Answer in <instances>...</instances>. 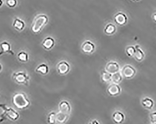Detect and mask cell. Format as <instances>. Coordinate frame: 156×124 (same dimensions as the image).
Here are the masks:
<instances>
[{
	"mask_svg": "<svg viewBox=\"0 0 156 124\" xmlns=\"http://www.w3.org/2000/svg\"><path fill=\"white\" fill-rule=\"evenodd\" d=\"M55 44V41L51 36H46L42 41V46L46 50H50Z\"/></svg>",
	"mask_w": 156,
	"mask_h": 124,
	"instance_id": "14",
	"label": "cell"
},
{
	"mask_svg": "<svg viewBox=\"0 0 156 124\" xmlns=\"http://www.w3.org/2000/svg\"><path fill=\"white\" fill-rule=\"evenodd\" d=\"M152 18H153V21L156 22V13L152 15Z\"/></svg>",
	"mask_w": 156,
	"mask_h": 124,
	"instance_id": "29",
	"label": "cell"
},
{
	"mask_svg": "<svg viewBox=\"0 0 156 124\" xmlns=\"http://www.w3.org/2000/svg\"><path fill=\"white\" fill-rule=\"evenodd\" d=\"M135 47L136 49V51L135 54L134 55V58H135L136 60L138 62H141L145 58V53L139 45H136Z\"/></svg>",
	"mask_w": 156,
	"mask_h": 124,
	"instance_id": "19",
	"label": "cell"
},
{
	"mask_svg": "<svg viewBox=\"0 0 156 124\" xmlns=\"http://www.w3.org/2000/svg\"><path fill=\"white\" fill-rule=\"evenodd\" d=\"M17 58L21 63H25L29 60V55L26 51L21 50L17 54Z\"/></svg>",
	"mask_w": 156,
	"mask_h": 124,
	"instance_id": "21",
	"label": "cell"
},
{
	"mask_svg": "<svg viewBox=\"0 0 156 124\" xmlns=\"http://www.w3.org/2000/svg\"><path fill=\"white\" fill-rule=\"evenodd\" d=\"M120 72L123 78L127 79H130L135 76L136 70L132 65L128 64H126L122 67L121 71Z\"/></svg>",
	"mask_w": 156,
	"mask_h": 124,
	"instance_id": "5",
	"label": "cell"
},
{
	"mask_svg": "<svg viewBox=\"0 0 156 124\" xmlns=\"http://www.w3.org/2000/svg\"><path fill=\"white\" fill-rule=\"evenodd\" d=\"M13 105L19 110H24L29 107L30 101L24 92H17L12 98Z\"/></svg>",
	"mask_w": 156,
	"mask_h": 124,
	"instance_id": "3",
	"label": "cell"
},
{
	"mask_svg": "<svg viewBox=\"0 0 156 124\" xmlns=\"http://www.w3.org/2000/svg\"><path fill=\"white\" fill-rule=\"evenodd\" d=\"M17 4V0H5V4L10 9H14L16 7Z\"/></svg>",
	"mask_w": 156,
	"mask_h": 124,
	"instance_id": "26",
	"label": "cell"
},
{
	"mask_svg": "<svg viewBox=\"0 0 156 124\" xmlns=\"http://www.w3.org/2000/svg\"><path fill=\"white\" fill-rule=\"evenodd\" d=\"M0 109L2 112L0 116V123L9 119L11 121H16L20 118V114L14 108L4 104H0Z\"/></svg>",
	"mask_w": 156,
	"mask_h": 124,
	"instance_id": "1",
	"label": "cell"
},
{
	"mask_svg": "<svg viewBox=\"0 0 156 124\" xmlns=\"http://www.w3.org/2000/svg\"><path fill=\"white\" fill-rule=\"evenodd\" d=\"M12 79L17 84L22 85H28L29 83L30 78L29 76L24 71H18L14 72L12 74Z\"/></svg>",
	"mask_w": 156,
	"mask_h": 124,
	"instance_id": "4",
	"label": "cell"
},
{
	"mask_svg": "<svg viewBox=\"0 0 156 124\" xmlns=\"http://www.w3.org/2000/svg\"><path fill=\"white\" fill-rule=\"evenodd\" d=\"M69 115L61 112H58L56 113V122L59 124H65L69 119Z\"/></svg>",
	"mask_w": 156,
	"mask_h": 124,
	"instance_id": "17",
	"label": "cell"
},
{
	"mask_svg": "<svg viewBox=\"0 0 156 124\" xmlns=\"http://www.w3.org/2000/svg\"><path fill=\"white\" fill-rule=\"evenodd\" d=\"M132 1L135 2H138L139 1H140V0H132Z\"/></svg>",
	"mask_w": 156,
	"mask_h": 124,
	"instance_id": "32",
	"label": "cell"
},
{
	"mask_svg": "<svg viewBox=\"0 0 156 124\" xmlns=\"http://www.w3.org/2000/svg\"><path fill=\"white\" fill-rule=\"evenodd\" d=\"M123 80V77L120 71L112 74V78H111V82L112 83L119 84Z\"/></svg>",
	"mask_w": 156,
	"mask_h": 124,
	"instance_id": "22",
	"label": "cell"
},
{
	"mask_svg": "<svg viewBox=\"0 0 156 124\" xmlns=\"http://www.w3.org/2000/svg\"><path fill=\"white\" fill-rule=\"evenodd\" d=\"M12 26L14 29L21 32L24 30L26 27V23L22 19L19 17H16L13 20Z\"/></svg>",
	"mask_w": 156,
	"mask_h": 124,
	"instance_id": "12",
	"label": "cell"
},
{
	"mask_svg": "<svg viewBox=\"0 0 156 124\" xmlns=\"http://www.w3.org/2000/svg\"><path fill=\"white\" fill-rule=\"evenodd\" d=\"M105 71L111 74L119 72L121 70L120 65L115 61H109L106 64L105 68Z\"/></svg>",
	"mask_w": 156,
	"mask_h": 124,
	"instance_id": "8",
	"label": "cell"
},
{
	"mask_svg": "<svg viewBox=\"0 0 156 124\" xmlns=\"http://www.w3.org/2000/svg\"><path fill=\"white\" fill-rule=\"evenodd\" d=\"M107 91L109 96L115 97V96H118L121 93L122 89L119 84H116L112 83V84L108 85Z\"/></svg>",
	"mask_w": 156,
	"mask_h": 124,
	"instance_id": "10",
	"label": "cell"
},
{
	"mask_svg": "<svg viewBox=\"0 0 156 124\" xmlns=\"http://www.w3.org/2000/svg\"><path fill=\"white\" fill-rule=\"evenodd\" d=\"M81 50L85 54H91L95 51V45L90 40H86L81 44Z\"/></svg>",
	"mask_w": 156,
	"mask_h": 124,
	"instance_id": "6",
	"label": "cell"
},
{
	"mask_svg": "<svg viewBox=\"0 0 156 124\" xmlns=\"http://www.w3.org/2000/svg\"><path fill=\"white\" fill-rule=\"evenodd\" d=\"M2 64L0 63V72H1L2 71Z\"/></svg>",
	"mask_w": 156,
	"mask_h": 124,
	"instance_id": "31",
	"label": "cell"
},
{
	"mask_svg": "<svg viewBox=\"0 0 156 124\" xmlns=\"http://www.w3.org/2000/svg\"><path fill=\"white\" fill-rule=\"evenodd\" d=\"M35 71L41 75H47L49 72V67L46 64H41L37 67Z\"/></svg>",
	"mask_w": 156,
	"mask_h": 124,
	"instance_id": "20",
	"label": "cell"
},
{
	"mask_svg": "<svg viewBox=\"0 0 156 124\" xmlns=\"http://www.w3.org/2000/svg\"><path fill=\"white\" fill-rule=\"evenodd\" d=\"M141 103L144 108L149 110H152L155 105L154 100L148 97L143 98L141 100Z\"/></svg>",
	"mask_w": 156,
	"mask_h": 124,
	"instance_id": "16",
	"label": "cell"
},
{
	"mask_svg": "<svg viewBox=\"0 0 156 124\" xmlns=\"http://www.w3.org/2000/svg\"><path fill=\"white\" fill-rule=\"evenodd\" d=\"M47 122L49 124H56V112H51L48 115L47 117Z\"/></svg>",
	"mask_w": 156,
	"mask_h": 124,
	"instance_id": "25",
	"label": "cell"
},
{
	"mask_svg": "<svg viewBox=\"0 0 156 124\" xmlns=\"http://www.w3.org/2000/svg\"><path fill=\"white\" fill-rule=\"evenodd\" d=\"M3 4V0H0V8L2 7Z\"/></svg>",
	"mask_w": 156,
	"mask_h": 124,
	"instance_id": "30",
	"label": "cell"
},
{
	"mask_svg": "<svg viewBox=\"0 0 156 124\" xmlns=\"http://www.w3.org/2000/svg\"><path fill=\"white\" fill-rule=\"evenodd\" d=\"M112 120L116 124H122L125 119V116L122 112L116 111L112 114Z\"/></svg>",
	"mask_w": 156,
	"mask_h": 124,
	"instance_id": "15",
	"label": "cell"
},
{
	"mask_svg": "<svg viewBox=\"0 0 156 124\" xmlns=\"http://www.w3.org/2000/svg\"><path fill=\"white\" fill-rule=\"evenodd\" d=\"M59 111L66 114L70 115L71 112L72 107L70 103L66 100H62L58 105Z\"/></svg>",
	"mask_w": 156,
	"mask_h": 124,
	"instance_id": "13",
	"label": "cell"
},
{
	"mask_svg": "<svg viewBox=\"0 0 156 124\" xmlns=\"http://www.w3.org/2000/svg\"><path fill=\"white\" fill-rule=\"evenodd\" d=\"M150 120L152 124H156V111L150 114Z\"/></svg>",
	"mask_w": 156,
	"mask_h": 124,
	"instance_id": "27",
	"label": "cell"
},
{
	"mask_svg": "<svg viewBox=\"0 0 156 124\" xmlns=\"http://www.w3.org/2000/svg\"><path fill=\"white\" fill-rule=\"evenodd\" d=\"M49 22V17L44 14H38L33 19L30 26V30L34 34L40 33Z\"/></svg>",
	"mask_w": 156,
	"mask_h": 124,
	"instance_id": "2",
	"label": "cell"
},
{
	"mask_svg": "<svg viewBox=\"0 0 156 124\" xmlns=\"http://www.w3.org/2000/svg\"><path fill=\"white\" fill-rule=\"evenodd\" d=\"M88 124H100L99 122H98V120H92L91 122H89L88 123Z\"/></svg>",
	"mask_w": 156,
	"mask_h": 124,
	"instance_id": "28",
	"label": "cell"
},
{
	"mask_svg": "<svg viewBox=\"0 0 156 124\" xmlns=\"http://www.w3.org/2000/svg\"><path fill=\"white\" fill-rule=\"evenodd\" d=\"M111 78H112V74H110L107 71H102L101 74V79L104 83H108L111 82Z\"/></svg>",
	"mask_w": 156,
	"mask_h": 124,
	"instance_id": "23",
	"label": "cell"
},
{
	"mask_svg": "<svg viewBox=\"0 0 156 124\" xmlns=\"http://www.w3.org/2000/svg\"><path fill=\"white\" fill-rule=\"evenodd\" d=\"M136 51L135 47L133 45H130L126 47L125 52L126 55L129 57H134Z\"/></svg>",
	"mask_w": 156,
	"mask_h": 124,
	"instance_id": "24",
	"label": "cell"
},
{
	"mask_svg": "<svg viewBox=\"0 0 156 124\" xmlns=\"http://www.w3.org/2000/svg\"><path fill=\"white\" fill-rule=\"evenodd\" d=\"M114 21L119 26H124L128 22V17L125 13L122 12H119L115 15Z\"/></svg>",
	"mask_w": 156,
	"mask_h": 124,
	"instance_id": "11",
	"label": "cell"
},
{
	"mask_svg": "<svg viewBox=\"0 0 156 124\" xmlns=\"http://www.w3.org/2000/svg\"><path fill=\"white\" fill-rule=\"evenodd\" d=\"M6 54L13 56L15 53L12 50L10 43L5 40L0 43V56L3 54Z\"/></svg>",
	"mask_w": 156,
	"mask_h": 124,
	"instance_id": "9",
	"label": "cell"
},
{
	"mask_svg": "<svg viewBox=\"0 0 156 124\" xmlns=\"http://www.w3.org/2000/svg\"><path fill=\"white\" fill-rule=\"evenodd\" d=\"M71 66L67 61L62 60L58 64L57 70L58 72L61 75L67 74L70 71Z\"/></svg>",
	"mask_w": 156,
	"mask_h": 124,
	"instance_id": "7",
	"label": "cell"
},
{
	"mask_svg": "<svg viewBox=\"0 0 156 124\" xmlns=\"http://www.w3.org/2000/svg\"><path fill=\"white\" fill-rule=\"evenodd\" d=\"M117 30L116 26L112 23H108L106 24L104 27V32L107 35H113L115 34Z\"/></svg>",
	"mask_w": 156,
	"mask_h": 124,
	"instance_id": "18",
	"label": "cell"
}]
</instances>
